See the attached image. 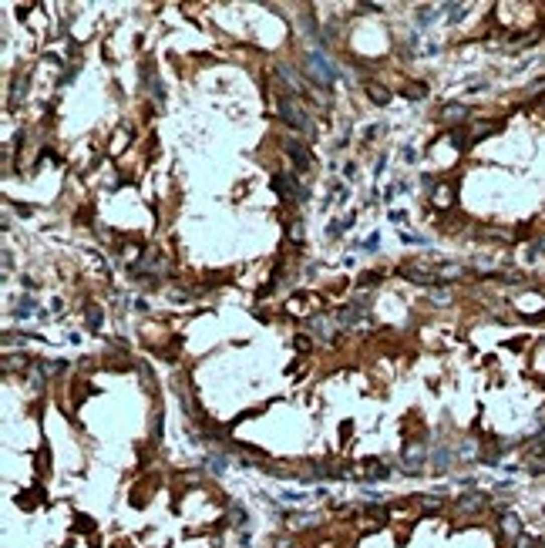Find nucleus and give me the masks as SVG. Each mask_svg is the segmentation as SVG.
<instances>
[{"mask_svg":"<svg viewBox=\"0 0 545 548\" xmlns=\"http://www.w3.org/2000/svg\"><path fill=\"white\" fill-rule=\"evenodd\" d=\"M276 111H279V118L289 124V128H296V131H303L306 138H316V124L310 121V114L303 111L300 104L293 98H286V94H276Z\"/></svg>","mask_w":545,"mask_h":548,"instance_id":"obj_1","label":"nucleus"},{"mask_svg":"<svg viewBox=\"0 0 545 548\" xmlns=\"http://www.w3.org/2000/svg\"><path fill=\"white\" fill-rule=\"evenodd\" d=\"M306 71H310L320 84H334V81L340 78V71L334 67V61L323 54V51H310V54H306Z\"/></svg>","mask_w":545,"mask_h":548,"instance_id":"obj_2","label":"nucleus"},{"mask_svg":"<svg viewBox=\"0 0 545 548\" xmlns=\"http://www.w3.org/2000/svg\"><path fill=\"white\" fill-rule=\"evenodd\" d=\"M273 185H276V192H283L286 199H296V202H306V199H310V192L303 189L293 175H286V179H283V175H276V182H273Z\"/></svg>","mask_w":545,"mask_h":548,"instance_id":"obj_3","label":"nucleus"},{"mask_svg":"<svg viewBox=\"0 0 545 548\" xmlns=\"http://www.w3.org/2000/svg\"><path fill=\"white\" fill-rule=\"evenodd\" d=\"M401 464L407 474H421V464H424V444H407L401 451Z\"/></svg>","mask_w":545,"mask_h":548,"instance_id":"obj_4","label":"nucleus"},{"mask_svg":"<svg viewBox=\"0 0 545 548\" xmlns=\"http://www.w3.org/2000/svg\"><path fill=\"white\" fill-rule=\"evenodd\" d=\"M286 155L293 158V165L300 168V172H306V168H313V155L303 148V142H286Z\"/></svg>","mask_w":545,"mask_h":548,"instance_id":"obj_5","label":"nucleus"},{"mask_svg":"<svg viewBox=\"0 0 545 548\" xmlns=\"http://www.w3.org/2000/svg\"><path fill=\"white\" fill-rule=\"evenodd\" d=\"M360 313H364V310H360L357 303H350V306H340V310H337V316H334V323H337V326H354V323H360Z\"/></svg>","mask_w":545,"mask_h":548,"instance_id":"obj_6","label":"nucleus"},{"mask_svg":"<svg viewBox=\"0 0 545 548\" xmlns=\"http://www.w3.org/2000/svg\"><path fill=\"white\" fill-rule=\"evenodd\" d=\"M276 71H279V78L286 81V84H289V88H293V91H300V94H303V91H306V84H303V78H300V74H296V71H293V67H289V64H279Z\"/></svg>","mask_w":545,"mask_h":548,"instance_id":"obj_7","label":"nucleus"},{"mask_svg":"<svg viewBox=\"0 0 545 548\" xmlns=\"http://www.w3.org/2000/svg\"><path fill=\"white\" fill-rule=\"evenodd\" d=\"M401 276L414 280L417 286H434V283H438V276H434V272H427V269H401Z\"/></svg>","mask_w":545,"mask_h":548,"instance_id":"obj_8","label":"nucleus"},{"mask_svg":"<svg viewBox=\"0 0 545 548\" xmlns=\"http://www.w3.org/2000/svg\"><path fill=\"white\" fill-rule=\"evenodd\" d=\"M468 114H471V111H468L465 104H445V111H441V118H445V121H465Z\"/></svg>","mask_w":545,"mask_h":548,"instance_id":"obj_9","label":"nucleus"},{"mask_svg":"<svg viewBox=\"0 0 545 548\" xmlns=\"http://www.w3.org/2000/svg\"><path fill=\"white\" fill-rule=\"evenodd\" d=\"M367 91H370V101H374V104H387V101H390L387 88H380L377 81H367Z\"/></svg>","mask_w":545,"mask_h":548,"instance_id":"obj_10","label":"nucleus"},{"mask_svg":"<svg viewBox=\"0 0 545 548\" xmlns=\"http://www.w3.org/2000/svg\"><path fill=\"white\" fill-rule=\"evenodd\" d=\"M313 333H320L323 340H334V323H326V320H323V316H316V320H313Z\"/></svg>","mask_w":545,"mask_h":548,"instance_id":"obj_11","label":"nucleus"},{"mask_svg":"<svg viewBox=\"0 0 545 548\" xmlns=\"http://www.w3.org/2000/svg\"><path fill=\"white\" fill-rule=\"evenodd\" d=\"M501 528H505V535H508V538H515V535H518V518L505 515V518H501Z\"/></svg>","mask_w":545,"mask_h":548,"instance_id":"obj_12","label":"nucleus"},{"mask_svg":"<svg viewBox=\"0 0 545 548\" xmlns=\"http://www.w3.org/2000/svg\"><path fill=\"white\" fill-rule=\"evenodd\" d=\"M31 313H34V300H27V296H24V300L17 303V316H21V320H27Z\"/></svg>","mask_w":545,"mask_h":548,"instance_id":"obj_13","label":"nucleus"},{"mask_svg":"<svg viewBox=\"0 0 545 548\" xmlns=\"http://www.w3.org/2000/svg\"><path fill=\"white\" fill-rule=\"evenodd\" d=\"M434 205H441V209H445V205H451V189H441V192H438V195H434Z\"/></svg>","mask_w":545,"mask_h":548,"instance_id":"obj_14","label":"nucleus"},{"mask_svg":"<svg viewBox=\"0 0 545 548\" xmlns=\"http://www.w3.org/2000/svg\"><path fill=\"white\" fill-rule=\"evenodd\" d=\"M451 145L458 148V152H465V145H468V138H465V131H451Z\"/></svg>","mask_w":545,"mask_h":548,"instance_id":"obj_15","label":"nucleus"},{"mask_svg":"<svg viewBox=\"0 0 545 548\" xmlns=\"http://www.w3.org/2000/svg\"><path fill=\"white\" fill-rule=\"evenodd\" d=\"M101 323H104V316H101V310H88V326H94V330H98Z\"/></svg>","mask_w":545,"mask_h":548,"instance_id":"obj_16","label":"nucleus"},{"mask_svg":"<svg viewBox=\"0 0 545 548\" xmlns=\"http://www.w3.org/2000/svg\"><path fill=\"white\" fill-rule=\"evenodd\" d=\"M448 461H451V451H445V448H441L438 454H434V464H438V468H445Z\"/></svg>","mask_w":545,"mask_h":548,"instance_id":"obj_17","label":"nucleus"},{"mask_svg":"<svg viewBox=\"0 0 545 548\" xmlns=\"http://www.w3.org/2000/svg\"><path fill=\"white\" fill-rule=\"evenodd\" d=\"M424 511H438V508H441V501H438V498H434V494H427V498H424Z\"/></svg>","mask_w":545,"mask_h":548,"instance_id":"obj_18","label":"nucleus"},{"mask_svg":"<svg viewBox=\"0 0 545 548\" xmlns=\"http://www.w3.org/2000/svg\"><path fill=\"white\" fill-rule=\"evenodd\" d=\"M424 94H427L424 84H411V88H407V98H424Z\"/></svg>","mask_w":545,"mask_h":548,"instance_id":"obj_19","label":"nucleus"},{"mask_svg":"<svg viewBox=\"0 0 545 548\" xmlns=\"http://www.w3.org/2000/svg\"><path fill=\"white\" fill-rule=\"evenodd\" d=\"M431 21H434V11H427V7H424V11L417 14V24H421V27H427Z\"/></svg>","mask_w":545,"mask_h":548,"instance_id":"obj_20","label":"nucleus"},{"mask_svg":"<svg viewBox=\"0 0 545 548\" xmlns=\"http://www.w3.org/2000/svg\"><path fill=\"white\" fill-rule=\"evenodd\" d=\"M367 249H370V252H377V249H380V235H377V232L367 239Z\"/></svg>","mask_w":545,"mask_h":548,"instance_id":"obj_21","label":"nucleus"},{"mask_svg":"<svg viewBox=\"0 0 545 548\" xmlns=\"http://www.w3.org/2000/svg\"><path fill=\"white\" fill-rule=\"evenodd\" d=\"M370 478H374V481H384V478H387V468H377V471H370Z\"/></svg>","mask_w":545,"mask_h":548,"instance_id":"obj_22","label":"nucleus"},{"mask_svg":"<svg viewBox=\"0 0 545 548\" xmlns=\"http://www.w3.org/2000/svg\"><path fill=\"white\" fill-rule=\"evenodd\" d=\"M535 252H545V235L538 239V242H535Z\"/></svg>","mask_w":545,"mask_h":548,"instance_id":"obj_23","label":"nucleus"}]
</instances>
